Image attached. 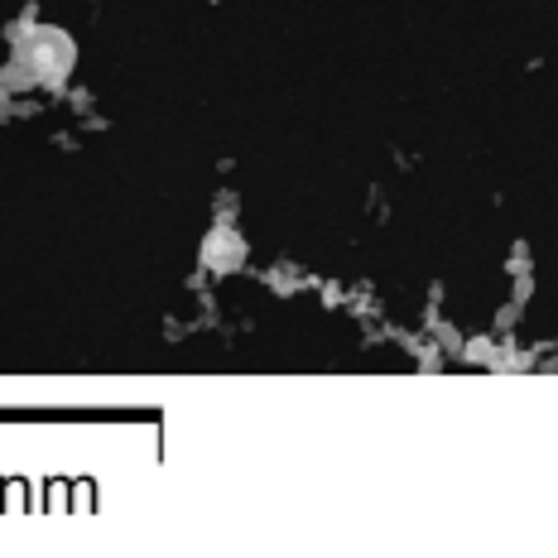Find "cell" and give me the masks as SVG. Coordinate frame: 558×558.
Segmentation results:
<instances>
[{"label": "cell", "mask_w": 558, "mask_h": 558, "mask_svg": "<svg viewBox=\"0 0 558 558\" xmlns=\"http://www.w3.org/2000/svg\"><path fill=\"white\" fill-rule=\"evenodd\" d=\"M73 68V44H68L63 29H29L15 39V58H10V83H44L58 87Z\"/></svg>", "instance_id": "1"}]
</instances>
